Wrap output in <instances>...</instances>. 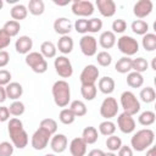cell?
I'll return each mask as SVG.
<instances>
[{
	"label": "cell",
	"instance_id": "cell-54",
	"mask_svg": "<svg viewBox=\"0 0 156 156\" xmlns=\"http://www.w3.org/2000/svg\"><path fill=\"white\" fill-rule=\"evenodd\" d=\"M6 99H7V96H6L5 88H4V87H0V104H2Z\"/></svg>",
	"mask_w": 156,
	"mask_h": 156
},
{
	"label": "cell",
	"instance_id": "cell-6",
	"mask_svg": "<svg viewBox=\"0 0 156 156\" xmlns=\"http://www.w3.org/2000/svg\"><path fill=\"white\" fill-rule=\"evenodd\" d=\"M117 48L122 54H124L128 57L135 55L139 51V44H138L136 39H134L133 37H129V35H122L117 40Z\"/></svg>",
	"mask_w": 156,
	"mask_h": 156
},
{
	"label": "cell",
	"instance_id": "cell-32",
	"mask_svg": "<svg viewBox=\"0 0 156 156\" xmlns=\"http://www.w3.org/2000/svg\"><path fill=\"white\" fill-rule=\"evenodd\" d=\"M141 44H143V48L146 51H154V50H156V34H154V33H146L145 35H143Z\"/></svg>",
	"mask_w": 156,
	"mask_h": 156
},
{
	"label": "cell",
	"instance_id": "cell-30",
	"mask_svg": "<svg viewBox=\"0 0 156 156\" xmlns=\"http://www.w3.org/2000/svg\"><path fill=\"white\" fill-rule=\"evenodd\" d=\"M127 84L130 88H140L144 84V77L138 72H129L127 76Z\"/></svg>",
	"mask_w": 156,
	"mask_h": 156
},
{
	"label": "cell",
	"instance_id": "cell-2",
	"mask_svg": "<svg viewBox=\"0 0 156 156\" xmlns=\"http://www.w3.org/2000/svg\"><path fill=\"white\" fill-rule=\"evenodd\" d=\"M154 140H155V133L152 129H150V128L140 129L136 133H134L130 139L132 150H135L138 152L145 151L146 149L152 146Z\"/></svg>",
	"mask_w": 156,
	"mask_h": 156
},
{
	"label": "cell",
	"instance_id": "cell-43",
	"mask_svg": "<svg viewBox=\"0 0 156 156\" xmlns=\"http://www.w3.org/2000/svg\"><path fill=\"white\" fill-rule=\"evenodd\" d=\"M96 61H98V63L100 65V66H102V67H108L110 65H111V62H112V56L107 52V51H100V52H98V55H96Z\"/></svg>",
	"mask_w": 156,
	"mask_h": 156
},
{
	"label": "cell",
	"instance_id": "cell-21",
	"mask_svg": "<svg viewBox=\"0 0 156 156\" xmlns=\"http://www.w3.org/2000/svg\"><path fill=\"white\" fill-rule=\"evenodd\" d=\"M99 44L102 49H111L116 44V34L111 30H105L99 37Z\"/></svg>",
	"mask_w": 156,
	"mask_h": 156
},
{
	"label": "cell",
	"instance_id": "cell-47",
	"mask_svg": "<svg viewBox=\"0 0 156 156\" xmlns=\"http://www.w3.org/2000/svg\"><path fill=\"white\" fill-rule=\"evenodd\" d=\"M13 145L9 141L0 143V156H11L13 154Z\"/></svg>",
	"mask_w": 156,
	"mask_h": 156
},
{
	"label": "cell",
	"instance_id": "cell-37",
	"mask_svg": "<svg viewBox=\"0 0 156 156\" xmlns=\"http://www.w3.org/2000/svg\"><path fill=\"white\" fill-rule=\"evenodd\" d=\"M39 128L46 130L49 134L54 135L57 130V122L52 118H44L40 121V124H39Z\"/></svg>",
	"mask_w": 156,
	"mask_h": 156
},
{
	"label": "cell",
	"instance_id": "cell-36",
	"mask_svg": "<svg viewBox=\"0 0 156 156\" xmlns=\"http://www.w3.org/2000/svg\"><path fill=\"white\" fill-rule=\"evenodd\" d=\"M155 119H156V115H155V112L149 111V110L141 112V113L139 115V117H138L139 123H140L141 126H145V127H149V126L154 124V123H155Z\"/></svg>",
	"mask_w": 156,
	"mask_h": 156
},
{
	"label": "cell",
	"instance_id": "cell-25",
	"mask_svg": "<svg viewBox=\"0 0 156 156\" xmlns=\"http://www.w3.org/2000/svg\"><path fill=\"white\" fill-rule=\"evenodd\" d=\"M57 49L52 41H43L40 45V54L44 56V58H52L56 56Z\"/></svg>",
	"mask_w": 156,
	"mask_h": 156
},
{
	"label": "cell",
	"instance_id": "cell-48",
	"mask_svg": "<svg viewBox=\"0 0 156 156\" xmlns=\"http://www.w3.org/2000/svg\"><path fill=\"white\" fill-rule=\"evenodd\" d=\"M10 43H11V37L1 28L0 29V51L6 49L10 45Z\"/></svg>",
	"mask_w": 156,
	"mask_h": 156
},
{
	"label": "cell",
	"instance_id": "cell-26",
	"mask_svg": "<svg viewBox=\"0 0 156 156\" xmlns=\"http://www.w3.org/2000/svg\"><path fill=\"white\" fill-rule=\"evenodd\" d=\"M10 15H11V17L13 18V21L20 22L21 20H24V18L27 17V15H28V9H27L24 5H22V4H16V5L11 9Z\"/></svg>",
	"mask_w": 156,
	"mask_h": 156
},
{
	"label": "cell",
	"instance_id": "cell-55",
	"mask_svg": "<svg viewBox=\"0 0 156 156\" xmlns=\"http://www.w3.org/2000/svg\"><path fill=\"white\" fill-rule=\"evenodd\" d=\"M145 156H156V149H155V146H150L146 150V155Z\"/></svg>",
	"mask_w": 156,
	"mask_h": 156
},
{
	"label": "cell",
	"instance_id": "cell-39",
	"mask_svg": "<svg viewBox=\"0 0 156 156\" xmlns=\"http://www.w3.org/2000/svg\"><path fill=\"white\" fill-rule=\"evenodd\" d=\"M149 68V63L144 57H136L132 60V69L138 73H143Z\"/></svg>",
	"mask_w": 156,
	"mask_h": 156
},
{
	"label": "cell",
	"instance_id": "cell-38",
	"mask_svg": "<svg viewBox=\"0 0 156 156\" xmlns=\"http://www.w3.org/2000/svg\"><path fill=\"white\" fill-rule=\"evenodd\" d=\"M2 29H4V30L12 38V37L17 35L18 32L21 30V24H20V22H17V21L10 20V21H7V22L4 24Z\"/></svg>",
	"mask_w": 156,
	"mask_h": 156
},
{
	"label": "cell",
	"instance_id": "cell-44",
	"mask_svg": "<svg viewBox=\"0 0 156 156\" xmlns=\"http://www.w3.org/2000/svg\"><path fill=\"white\" fill-rule=\"evenodd\" d=\"M102 29V21L100 18H90L88 20V32L89 33H98Z\"/></svg>",
	"mask_w": 156,
	"mask_h": 156
},
{
	"label": "cell",
	"instance_id": "cell-20",
	"mask_svg": "<svg viewBox=\"0 0 156 156\" xmlns=\"http://www.w3.org/2000/svg\"><path fill=\"white\" fill-rule=\"evenodd\" d=\"M5 91H6V96H7L9 99L16 101V100H18V99L22 96V94H23V88H22V85H21L20 83H17V82H10V83L6 85Z\"/></svg>",
	"mask_w": 156,
	"mask_h": 156
},
{
	"label": "cell",
	"instance_id": "cell-13",
	"mask_svg": "<svg viewBox=\"0 0 156 156\" xmlns=\"http://www.w3.org/2000/svg\"><path fill=\"white\" fill-rule=\"evenodd\" d=\"M117 126L119 130L124 134H130L135 130V121L133 116L127 115L126 112H122L117 117Z\"/></svg>",
	"mask_w": 156,
	"mask_h": 156
},
{
	"label": "cell",
	"instance_id": "cell-41",
	"mask_svg": "<svg viewBox=\"0 0 156 156\" xmlns=\"http://www.w3.org/2000/svg\"><path fill=\"white\" fill-rule=\"evenodd\" d=\"M26 111V107H24V104L20 100H16L13 101L10 106H9V112L10 115L15 116V117H18V116H22Z\"/></svg>",
	"mask_w": 156,
	"mask_h": 156
},
{
	"label": "cell",
	"instance_id": "cell-45",
	"mask_svg": "<svg viewBox=\"0 0 156 156\" xmlns=\"http://www.w3.org/2000/svg\"><path fill=\"white\" fill-rule=\"evenodd\" d=\"M126 29H127V23H126L124 20L117 18V20H115V21L112 22V30H111V32H113L115 34H116V33L121 34V33H123Z\"/></svg>",
	"mask_w": 156,
	"mask_h": 156
},
{
	"label": "cell",
	"instance_id": "cell-4",
	"mask_svg": "<svg viewBox=\"0 0 156 156\" xmlns=\"http://www.w3.org/2000/svg\"><path fill=\"white\" fill-rule=\"evenodd\" d=\"M26 63L27 66L35 73H45L48 71V62L44 56L38 51H30L26 55Z\"/></svg>",
	"mask_w": 156,
	"mask_h": 156
},
{
	"label": "cell",
	"instance_id": "cell-27",
	"mask_svg": "<svg viewBox=\"0 0 156 156\" xmlns=\"http://www.w3.org/2000/svg\"><path fill=\"white\" fill-rule=\"evenodd\" d=\"M115 69L121 73V74H124V73H129L132 71V58H129L128 56H123L121 57L116 65H115Z\"/></svg>",
	"mask_w": 156,
	"mask_h": 156
},
{
	"label": "cell",
	"instance_id": "cell-19",
	"mask_svg": "<svg viewBox=\"0 0 156 156\" xmlns=\"http://www.w3.org/2000/svg\"><path fill=\"white\" fill-rule=\"evenodd\" d=\"M69 151L72 156H84L87 154V144L79 136L73 138L69 143Z\"/></svg>",
	"mask_w": 156,
	"mask_h": 156
},
{
	"label": "cell",
	"instance_id": "cell-24",
	"mask_svg": "<svg viewBox=\"0 0 156 156\" xmlns=\"http://www.w3.org/2000/svg\"><path fill=\"white\" fill-rule=\"evenodd\" d=\"M87 145L89 144H95L98 141V138H99V134H98V129L95 127H91V126H88L83 129V133H82V136H80Z\"/></svg>",
	"mask_w": 156,
	"mask_h": 156
},
{
	"label": "cell",
	"instance_id": "cell-50",
	"mask_svg": "<svg viewBox=\"0 0 156 156\" xmlns=\"http://www.w3.org/2000/svg\"><path fill=\"white\" fill-rule=\"evenodd\" d=\"M10 62V54L6 50H1L0 51V68L7 66Z\"/></svg>",
	"mask_w": 156,
	"mask_h": 156
},
{
	"label": "cell",
	"instance_id": "cell-51",
	"mask_svg": "<svg viewBox=\"0 0 156 156\" xmlns=\"http://www.w3.org/2000/svg\"><path fill=\"white\" fill-rule=\"evenodd\" d=\"M10 119V112L9 107L6 106H0V122H6Z\"/></svg>",
	"mask_w": 156,
	"mask_h": 156
},
{
	"label": "cell",
	"instance_id": "cell-8",
	"mask_svg": "<svg viewBox=\"0 0 156 156\" xmlns=\"http://www.w3.org/2000/svg\"><path fill=\"white\" fill-rule=\"evenodd\" d=\"M71 10L73 15L79 17H89L94 13V5L89 0H76L72 2Z\"/></svg>",
	"mask_w": 156,
	"mask_h": 156
},
{
	"label": "cell",
	"instance_id": "cell-5",
	"mask_svg": "<svg viewBox=\"0 0 156 156\" xmlns=\"http://www.w3.org/2000/svg\"><path fill=\"white\" fill-rule=\"evenodd\" d=\"M121 106L123 107V112L130 116H134L140 111V101L129 90H126L121 94Z\"/></svg>",
	"mask_w": 156,
	"mask_h": 156
},
{
	"label": "cell",
	"instance_id": "cell-16",
	"mask_svg": "<svg viewBox=\"0 0 156 156\" xmlns=\"http://www.w3.org/2000/svg\"><path fill=\"white\" fill-rule=\"evenodd\" d=\"M95 5L104 17H112L116 13V4L113 0H96Z\"/></svg>",
	"mask_w": 156,
	"mask_h": 156
},
{
	"label": "cell",
	"instance_id": "cell-23",
	"mask_svg": "<svg viewBox=\"0 0 156 156\" xmlns=\"http://www.w3.org/2000/svg\"><path fill=\"white\" fill-rule=\"evenodd\" d=\"M98 87H99V90H100L102 94L110 95V94H112V93H113L116 84H115L113 78L105 76V77H102V78H100V79H99Z\"/></svg>",
	"mask_w": 156,
	"mask_h": 156
},
{
	"label": "cell",
	"instance_id": "cell-12",
	"mask_svg": "<svg viewBox=\"0 0 156 156\" xmlns=\"http://www.w3.org/2000/svg\"><path fill=\"white\" fill-rule=\"evenodd\" d=\"M99 68L95 65H87L79 76V80L82 85H91L95 84V82L99 78Z\"/></svg>",
	"mask_w": 156,
	"mask_h": 156
},
{
	"label": "cell",
	"instance_id": "cell-1",
	"mask_svg": "<svg viewBox=\"0 0 156 156\" xmlns=\"http://www.w3.org/2000/svg\"><path fill=\"white\" fill-rule=\"evenodd\" d=\"M7 132L11 139V143L17 149H24L28 144V134L23 128V123L17 117H13L9 121Z\"/></svg>",
	"mask_w": 156,
	"mask_h": 156
},
{
	"label": "cell",
	"instance_id": "cell-34",
	"mask_svg": "<svg viewBox=\"0 0 156 156\" xmlns=\"http://www.w3.org/2000/svg\"><path fill=\"white\" fill-rule=\"evenodd\" d=\"M96 93H98V88L95 87V84L91 85H82L80 87V94L84 98V100L87 101H91L96 98Z\"/></svg>",
	"mask_w": 156,
	"mask_h": 156
},
{
	"label": "cell",
	"instance_id": "cell-40",
	"mask_svg": "<svg viewBox=\"0 0 156 156\" xmlns=\"http://www.w3.org/2000/svg\"><path fill=\"white\" fill-rule=\"evenodd\" d=\"M106 146H107V149L111 151V152H115V151H118L119 150V147L122 146V140H121V138L119 136H117V135H110V136H107V139H106Z\"/></svg>",
	"mask_w": 156,
	"mask_h": 156
},
{
	"label": "cell",
	"instance_id": "cell-59",
	"mask_svg": "<svg viewBox=\"0 0 156 156\" xmlns=\"http://www.w3.org/2000/svg\"><path fill=\"white\" fill-rule=\"evenodd\" d=\"M2 6H4V2H2V0H0V10L2 9Z\"/></svg>",
	"mask_w": 156,
	"mask_h": 156
},
{
	"label": "cell",
	"instance_id": "cell-3",
	"mask_svg": "<svg viewBox=\"0 0 156 156\" xmlns=\"http://www.w3.org/2000/svg\"><path fill=\"white\" fill-rule=\"evenodd\" d=\"M52 98L58 107H66L71 100V88L65 79L56 80L52 85Z\"/></svg>",
	"mask_w": 156,
	"mask_h": 156
},
{
	"label": "cell",
	"instance_id": "cell-46",
	"mask_svg": "<svg viewBox=\"0 0 156 156\" xmlns=\"http://www.w3.org/2000/svg\"><path fill=\"white\" fill-rule=\"evenodd\" d=\"M74 29L77 30V33H80V34L88 33V20H85V18L77 20L74 22Z\"/></svg>",
	"mask_w": 156,
	"mask_h": 156
},
{
	"label": "cell",
	"instance_id": "cell-29",
	"mask_svg": "<svg viewBox=\"0 0 156 156\" xmlns=\"http://www.w3.org/2000/svg\"><path fill=\"white\" fill-rule=\"evenodd\" d=\"M69 110L73 112V115L76 117H83L87 115L88 110H87V105L82 101V100H73L69 105Z\"/></svg>",
	"mask_w": 156,
	"mask_h": 156
},
{
	"label": "cell",
	"instance_id": "cell-60",
	"mask_svg": "<svg viewBox=\"0 0 156 156\" xmlns=\"http://www.w3.org/2000/svg\"><path fill=\"white\" fill-rule=\"evenodd\" d=\"M44 156H56L55 154H46V155H44Z\"/></svg>",
	"mask_w": 156,
	"mask_h": 156
},
{
	"label": "cell",
	"instance_id": "cell-53",
	"mask_svg": "<svg viewBox=\"0 0 156 156\" xmlns=\"http://www.w3.org/2000/svg\"><path fill=\"white\" fill-rule=\"evenodd\" d=\"M88 156H105V152L100 149H93L88 152Z\"/></svg>",
	"mask_w": 156,
	"mask_h": 156
},
{
	"label": "cell",
	"instance_id": "cell-57",
	"mask_svg": "<svg viewBox=\"0 0 156 156\" xmlns=\"http://www.w3.org/2000/svg\"><path fill=\"white\" fill-rule=\"evenodd\" d=\"M155 61H156V57H154V58H152V62H151V68H152L154 71H156V65H155Z\"/></svg>",
	"mask_w": 156,
	"mask_h": 156
},
{
	"label": "cell",
	"instance_id": "cell-56",
	"mask_svg": "<svg viewBox=\"0 0 156 156\" xmlns=\"http://www.w3.org/2000/svg\"><path fill=\"white\" fill-rule=\"evenodd\" d=\"M56 5H58V6H65V5H68L69 4V1L67 0V1H65V2H58V1H54Z\"/></svg>",
	"mask_w": 156,
	"mask_h": 156
},
{
	"label": "cell",
	"instance_id": "cell-58",
	"mask_svg": "<svg viewBox=\"0 0 156 156\" xmlns=\"http://www.w3.org/2000/svg\"><path fill=\"white\" fill-rule=\"evenodd\" d=\"M105 156H117V155H115L113 152H105Z\"/></svg>",
	"mask_w": 156,
	"mask_h": 156
},
{
	"label": "cell",
	"instance_id": "cell-10",
	"mask_svg": "<svg viewBox=\"0 0 156 156\" xmlns=\"http://www.w3.org/2000/svg\"><path fill=\"white\" fill-rule=\"evenodd\" d=\"M51 134H49L46 130L41 129V128H38L33 135H32V139H30V145L34 150H44L48 144H49V140L51 139Z\"/></svg>",
	"mask_w": 156,
	"mask_h": 156
},
{
	"label": "cell",
	"instance_id": "cell-9",
	"mask_svg": "<svg viewBox=\"0 0 156 156\" xmlns=\"http://www.w3.org/2000/svg\"><path fill=\"white\" fill-rule=\"evenodd\" d=\"M118 113V104L115 98H105L100 106V115L105 119H111Z\"/></svg>",
	"mask_w": 156,
	"mask_h": 156
},
{
	"label": "cell",
	"instance_id": "cell-22",
	"mask_svg": "<svg viewBox=\"0 0 156 156\" xmlns=\"http://www.w3.org/2000/svg\"><path fill=\"white\" fill-rule=\"evenodd\" d=\"M73 46H74L73 39H72L69 35H62V37L58 39V41H57L56 49H58V51H60L61 54L67 55V54L72 52Z\"/></svg>",
	"mask_w": 156,
	"mask_h": 156
},
{
	"label": "cell",
	"instance_id": "cell-42",
	"mask_svg": "<svg viewBox=\"0 0 156 156\" xmlns=\"http://www.w3.org/2000/svg\"><path fill=\"white\" fill-rule=\"evenodd\" d=\"M58 119L62 124H72L76 119V116L73 115V112L69 110V108H62L60 111V115H58Z\"/></svg>",
	"mask_w": 156,
	"mask_h": 156
},
{
	"label": "cell",
	"instance_id": "cell-28",
	"mask_svg": "<svg viewBox=\"0 0 156 156\" xmlns=\"http://www.w3.org/2000/svg\"><path fill=\"white\" fill-rule=\"evenodd\" d=\"M27 9L33 16H40L45 11V4L43 0H29Z\"/></svg>",
	"mask_w": 156,
	"mask_h": 156
},
{
	"label": "cell",
	"instance_id": "cell-35",
	"mask_svg": "<svg viewBox=\"0 0 156 156\" xmlns=\"http://www.w3.org/2000/svg\"><path fill=\"white\" fill-rule=\"evenodd\" d=\"M139 96H140V100H141L143 102H145V104H151V102H154L155 99H156V93H155L154 88L146 87V88H143V89L140 90Z\"/></svg>",
	"mask_w": 156,
	"mask_h": 156
},
{
	"label": "cell",
	"instance_id": "cell-15",
	"mask_svg": "<svg viewBox=\"0 0 156 156\" xmlns=\"http://www.w3.org/2000/svg\"><path fill=\"white\" fill-rule=\"evenodd\" d=\"M68 145V140L67 136L65 134H54L50 139V147L54 152L56 154H61L67 149Z\"/></svg>",
	"mask_w": 156,
	"mask_h": 156
},
{
	"label": "cell",
	"instance_id": "cell-14",
	"mask_svg": "<svg viewBox=\"0 0 156 156\" xmlns=\"http://www.w3.org/2000/svg\"><path fill=\"white\" fill-rule=\"evenodd\" d=\"M154 9V4L151 0H139L133 6V13L139 20L147 17Z\"/></svg>",
	"mask_w": 156,
	"mask_h": 156
},
{
	"label": "cell",
	"instance_id": "cell-18",
	"mask_svg": "<svg viewBox=\"0 0 156 156\" xmlns=\"http://www.w3.org/2000/svg\"><path fill=\"white\" fill-rule=\"evenodd\" d=\"M54 29L61 37L62 35H68L69 32L72 30V22L66 17H58L54 22Z\"/></svg>",
	"mask_w": 156,
	"mask_h": 156
},
{
	"label": "cell",
	"instance_id": "cell-31",
	"mask_svg": "<svg viewBox=\"0 0 156 156\" xmlns=\"http://www.w3.org/2000/svg\"><path fill=\"white\" fill-rule=\"evenodd\" d=\"M133 33H135L136 35H145L149 30V24L147 22L143 21V20H135L132 22V26H130Z\"/></svg>",
	"mask_w": 156,
	"mask_h": 156
},
{
	"label": "cell",
	"instance_id": "cell-49",
	"mask_svg": "<svg viewBox=\"0 0 156 156\" xmlns=\"http://www.w3.org/2000/svg\"><path fill=\"white\" fill-rule=\"evenodd\" d=\"M11 80V73L7 69H0V87L7 85Z\"/></svg>",
	"mask_w": 156,
	"mask_h": 156
},
{
	"label": "cell",
	"instance_id": "cell-33",
	"mask_svg": "<svg viewBox=\"0 0 156 156\" xmlns=\"http://www.w3.org/2000/svg\"><path fill=\"white\" fill-rule=\"evenodd\" d=\"M99 132H100V134H102L105 136L113 135L115 132H116V124L112 121L106 119V121H104L99 124Z\"/></svg>",
	"mask_w": 156,
	"mask_h": 156
},
{
	"label": "cell",
	"instance_id": "cell-17",
	"mask_svg": "<svg viewBox=\"0 0 156 156\" xmlns=\"http://www.w3.org/2000/svg\"><path fill=\"white\" fill-rule=\"evenodd\" d=\"M33 48V40L28 35H21L16 43H15V49L18 54H22V55H27L30 52Z\"/></svg>",
	"mask_w": 156,
	"mask_h": 156
},
{
	"label": "cell",
	"instance_id": "cell-52",
	"mask_svg": "<svg viewBox=\"0 0 156 156\" xmlns=\"http://www.w3.org/2000/svg\"><path fill=\"white\" fill-rule=\"evenodd\" d=\"M118 156H133V150L128 145H122L118 150Z\"/></svg>",
	"mask_w": 156,
	"mask_h": 156
},
{
	"label": "cell",
	"instance_id": "cell-11",
	"mask_svg": "<svg viewBox=\"0 0 156 156\" xmlns=\"http://www.w3.org/2000/svg\"><path fill=\"white\" fill-rule=\"evenodd\" d=\"M79 46H80V51L83 55L85 56H94L96 55L98 51V41L93 35H88L84 34L80 40H79Z\"/></svg>",
	"mask_w": 156,
	"mask_h": 156
},
{
	"label": "cell",
	"instance_id": "cell-7",
	"mask_svg": "<svg viewBox=\"0 0 156 156\" xmlns=\"http://www.w3.org/2000/svg\"><path fill=\"white\" fill-rule=\"evenodd\" d=\"M54 67L56 73L61 77V78H69L73 74V67L72 63L69 61L68 57H66L65 55L62 56H57L54 61Z\"/></svg>",
	"mask_w": 156,
	"mask_h": 156
}]
</instances>
